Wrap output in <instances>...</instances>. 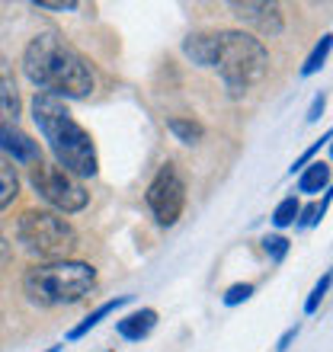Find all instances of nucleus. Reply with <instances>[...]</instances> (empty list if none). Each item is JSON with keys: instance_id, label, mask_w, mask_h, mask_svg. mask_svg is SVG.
<instances>
[{"instance_id": "a211bd4d", "label": "nucleus", "mask_w": 333, "mask_h": 352, "mask_svg": "<svg viewBox=\"0 0 333 352\" xmlns=\"http://www.w3.org/2000/svg\"><path fill=\"white\" fill-rule=\"evenodd\" d=\"M298 212H301L298 199L295 195H286V199L276 205V212H272V224H276V228H288V224L298 221Z\"/></svg>"}, {"instance_id": "aec40b11", "label": "nucleus", "mask_w": 333, "mask_h": 352, "mask_svg": "<svg viewBox=\"0 0 333 352\" xmlns=\"http://www.w3.org/2000/svg\"><path fill=\"white\" fill-rule=\"evenodd\" d=\"M327 205H330V192L321 199V205H311V208H305V212H298L295 228H301V231H305V228H314V224L327 214Z\"/></svg>"}, {"instance_id": "39448f33", "label": "nucleus", "mask_w": 333, "mask_h": 352, "mask_svg": "<svg viewBox=\"0 0 333 352\" xmlns=\"http://www.w3.org/2000/svg\"><path fill=\"white\" fill-rule=\"evenodd\" d=\"M17 241L23 243V250L39 256V260H71V253L77 250V231L65 214L45 212V208H32L23 212L17 221Z\"/></svg>"}, {"instance_id": "bb28decb", "label": "nucleus", "mask_w": 333, "mask_h": 352, "mask_svg": "<svg viewBox=\"0 0 333 352\" xmlns=\"http://www.w3.org/2000/svg\"><path fill=\"white\" fill-rule=\"evenodd\" d=\"M10 260V247H7V241H3V234H0V266Z\"/></svg>"}, {"instance_id": "cd10ccee", "label": "nucleus", "mask_w": 333, "mask_h": 352, "mask_svg": "<svg viewBox=\"0 0 333 352\" xmlns=\"http://www.w3.org/2000/svg\"><path fill=\"white\" fill-rule=\"evenodd\" d=\"M45 352H58V346H52V349H45Z\"/></svg>"}, {"instance_id": "1a4fd4ad", "label": "nucleus", "mask_w": 333, "mask_h": 352, "mask_svg": "<svg viewBox=\"0 0 333 352\" xmlns=\"http://www.w3.org/2000/svg\"><path fill=\"white\" fill-rule=\"evenodd\" d=\"M0 154L13 164H32L36 167L42 160V151H39V141H32L26 131L19 129V122H0Z\"/></svg>"}, {"instance_id": "f03ea898", "label": "nucleus", "mask_w": 333, "mask_h": 352, "mask_svg": "<svg viewBox=\"0 0 333 352\" xmlns=\"http://www.w3.org/2000/svg\"><path fill=\"white\" fill-rule=\"evenodd\" d=\"M32 122L39 125L48 151L55 154V164L67 170L77 179L100 173V157H96V144H93L90 131L71 116L61 100L36 93L32 96Z\"/></svg>"}, {"instance_id": "423d86ee", "label": "nucleus", "mask_w": 333, "mask_h": 352, "mask_svg": "<svg viewBox=\"0 0 333 352\" xmlns=\"http://www.w3.org/2000/svg\"><path fill=\"white\" fill-rule=\"evenodd\" d=\"M29 183L39 192V199H45L61 214L83 212L87 202H90V192L83 189L80 179L71 176L67 170H61L58 164H42L39 160L36 167H32V173H29Z\"/></svg>"}, {"instance_id": "9b49d317", "label": "nucleus", "mask_w": 333, "mask_h": 352, "mask_svg": "<svg viewBox=\"0 0 333 352\" xmlns=\"http://www.w3.org/2000/svg\"><path fill=\"white\" fill-rule=\"evenodd\" d=\"M158 327V311L154 307H141V311H131L116 324L122 340H131V343H141L144 336H151V330Z\"/></svg>"}, {"instance_id": "b1692460", "label": "nucleus", "mask_w": 333, "mask_h": 352, "mask_svg": "<svg viewBox=\"0 0 333 352\" xmlns=\"http://www.w3.org/2000/svg\"><path fill=\"white\" fill-rule=\"evenodd\" d=\"M32 7H36V10H55V13H61V10H77L80 3H77V0H36Z\"/></svg>"}, {"instance_id": "dca6fc26", "label": "nucleus", "mask_w": 333, "mask_h": 352, "mask_svg": "<svg viewBox=\"0 0 333 352\" xmlns=\"http://www.w3.org/2000/svg\"><path fill=\"white\" fill-rule=\"evenodd\" d=\"M166 129L173 131L176 138L183 141V144H195V141H202V135H205V129L199 125V122L183 119V116H176V119H170V122H166Z\"/></svg>"}, {"instance_id": "a878e982", "label": "nucleus", "mask_w": 333, "mask_h": 352, "mask_svg": "<svg viewBox=\"0 0 333 352\" xmlns=\"http://www.w3.org/2000/svg\"><path fill=\"white\" fill-rule=\"evenodd\" d=\"M295 336H298V327H288L286 333H282V340H279L276 349L279 352H288V346H292V340H295Z\"/></svg>"}, {"instance_id": "6e6552de", "label": "nucleus", "mask_w": 333, "mask_h": 352, "mask_svg": "<svg viewBox=\"0 0 333 352\" xmlns=\"http://www.w3.org/2000/svg\"><path fill=\"white\" fill-rule=\"evenodd\" d=\"M231 10L244 26H253L259 36H282V10H279V3H257V0H244L241 3V0H234Z\"/></svg>"}, {"instance_id": "f257e3e1", "label": "nucleus", "mask_w": 333, "mask_h": 352, "mask_svg": "<svg viewBox=\"0 0 333 352\" xmlns=\"http://www.w3.org/2000/svg\"><path fill=\"white\" fill-rule=\"evenodd\" d=\"M23 74L39 87L36 93L55 96L61 102L83 100L96 87V77H93L87 58L52 29L29 38L26 52H23Z\"/></svg>"}, {"instance_id": "393cba45", "label": "nucleus", "mask_w": 333, "mask_h": 352, "mask_svg": "<svg viewBox=\"0 0 333 352\" xmlns=\"http://www.w3.org/2000/svg\"><path fill=\"white\" fill-rule=\"evenodd\" d=\"M324 102H327V96H324V93H317L314 102H311V109H308V122H317V119H321V112H324Z\"/></svg>"}, {"instance_id": "0eeeda50", "label": "nucleus", "mask_w": 333, "mask_h": 352, "mask_svg": "<svg viewBox=\"0 0 333 352\" xmlns=\"http://www.w3.org/2000/svg\"><path fill=\"white\" fill-rule=\"evenodd\" d=\"M144 199H148V208L154 212L158 224L173 228L186 208V183H183V176H180V170L173 164H164L158 170V176L151 179Z\"/></svg>"}, {"instance_id": "ddd939ff", "label": "nucleus", "mask_w": 333, "mask_h": 352, "mask_svg": "<svg viewBox=\"0 0 333 352\" xmlns=\"http://www.w3.org/2000/svg\"><path fill=\"white\" fill-rule=\"evenodd\" d=\"M215 32H195L183 42V55L199 67H212L215 65Z\"/></svg>"}, {"instance_id": "5701e85b", "label": "nucleus", "mask_w": 333, "mask_h": 352, "mask_svg": "<svg viewBox=\"0 0 333 352\" xmlns=\"http://www.w3.org/2000/svg\"><path fill=\"white\" fill-rule=\"evenodd\" d=\"M327 141H330V131H324V138H321V141H314V144H311V148H308L305 154H301V157H298L295 164H292V170H288V173H292V176H295V173H301V170H305L308 164L314 160V154H317V151H321V148H324Z\"/></svg>"}, {"instance_id": "f8f14e48", "label": "nucleus", "mask_w": 333, "mask_h": 352, "mask_svg": "<svg viewBox=\"0 0 333 352\" xmlns=\"http://www.w3.org/2000/svg\"><path fill=\"white\" fill-rule=\"evenodd\" d=\"M129 301H131V295H119V298H112V301H103V305L96 307L93 314H87V317L80 320V324L67 330V340H71V343H74V340H83V336L90 333V330H96V327H100L103 320H106V317L116 314V311H119V307H125Z\"/></svg>"}, {"instance_id": "4be33fe9", "label": "nucleus", "mask_w": 333, "mask_h": 352, "mask_svg": "<svg viewBox=\"0 0 333 352\" xmlns=\"http://www.w3.org/2000/svg\"><path fill=\"white\" fill-rule=\"evenodd\" d=\"M257 288L250 285V282H237V285H231L228 292H224V305L228 307H237V305H244L250 295H253Z\"/></svg>"}, {"instance_id": "412c9836", "label": "nucleus", "mask_w": 333, "mask_h": 352, "mask_svg": "<svg viewBox=\"0 0 333 352\" xmlns=\"http://www.w3.org/2000/svg\"><path fill=\"white\" fill-rule=\"evenodd\" d=\"M327 292H330V272H324V276L317 278V285L311 288V295H308V301H305V314H317V307H321Z\"/></svg>"}, {"instance_id": "4468645a", "label": "nucleus", "mask_w": 333, "mask_h": 352, "mask_svg": "<svg viewBox=\"0 0 333 352\" xmlns=\"http://www.w3.org/2000/svg\"><path fill=\"white\" fill-rule=\"evenodd\" d=\"M327 186H330V164H324V160H311L298 173V192L317 195V192H327Z\"/></svg>"}, {"instance_id": "2eb2a0df", "label": "nucleus", "mask_w": 333, "mask_h": 352, "mask_svg": "<svg viewBox=\"0 0 333 352\" xmlns=\"http://www.w3.org/2000/svg\"><path fill=\"white\" fill-rule=\"evenodd\" d=\"M17 195H19V173H17V167L0 154V212H3L7 205H13Z\"/></svg>"}, {"instance_id": "9d476101", "label": "nucleus", "mask_w": 333, "mask_h": 352, "mask_svg": "<svg viewBox=\"0 0 333 352\" xmlns=\"http://www.w3.org/2000/svg\"><path fill=\"white\" fill-rule=\"evenodd\" d=\"M23 100H19V87H17V74L13 65L0 55V122H17Z\"/></svg>"}, {"instance_id": "7ed1b4c3", "label": "nucleus", "mask_w": 333, "mask_h": 352, "mask_svg": "<svg viewBox=\"0 0 333 352\" xmlns=\"http://www.w3.org/2000/svg\"><path fill=\"white\" fill-rule=\"evenodd\" d=\"M215 71L222 77L228 96L241 100L266 77L269 71V52L257 36L244 29H218L215 32Z\"/></svg>"}, {"instance_id": "6ab92c4d", "label": "nucleus", "mask_w": 333, "mask_h": 352, "mask_svg": "<svg viewBox=\"0 0 333 352\" xmlns=\"http://www.w3.org/2000/svg\"><path fill=\"white\" fill-rule=\"evenodd\" d=\"M288 247H292V243H288V237H282V234H266V237H263V250H266V256L272 263H282L288 256Z\"/></svg>"}, {"instance_id": "f3484780", "label": "nucleus", "mask_w": 333, "mask_h": 352, "mask_svg": "<svg viewBox=\"0 0 333 352\" xmlns=\"http://www.w3.org/2000/svg\"><path fill=\"white\" fill-rule=\"evenodd\" d=\"M330 48H333V38L330 36H324L321 42L314 45V52L308 55V61L301 65V77H311V74H317L321 67L327 65V55H330Z\"/></svg>"}, {"instance_id": "20e7f679", "label": "nucleus", "mask_w": 333, "mask_h": 352, "mask_svg": "<svg viewBox=\"0 0 333 352\" xmlns=\"http://www.w3.org/2000/svg\"><path fill=\"white\" fill-rule=\"evenodd\" d=\"M96 288V269L83 260L39 263L23 276V292L39 307L77 305Z\"/></svg>"}]
</instances>
